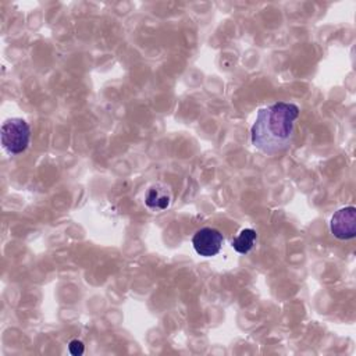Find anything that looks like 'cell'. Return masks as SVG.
Segmentation results:
<instances>
[{
	"label": "cell",
	"mask_w": 356,
	"mask_h": 356,
	"mask_svg": "<svg viewBox=\"0 0 356 356\" xmlns=\"http://www.w3.org/2000/svg\"><path fill=\"white\" fill-rule=\"evenodd\" d=\"M299 111L296 104L286 102L260 108L250 128L252 145L267 156L284 153L293 140Z\"/></svg>",
	"instance_id": "6da1fadb"
},
{
	"label": "cell",
	"mask_w": 356,
	"mask_h": 356,
	"mask_svg": "<svg viewBox=\"0 0 356 356\" xmlns=\"http://www.w3.org/2000/svg\"><path fill=\"white\" fill-rule=\"evenodd\" d=\"M1 145L4 150L13 156L21 154L26 150L31 140V128L22 118H7L0 131Z\"/></svg>",
	"instance_id": "7a4b0ae2"
},
{
	"label": "cell",
	"mask_w": 356,
	"mask_h": 356,
	"mask_svg": "<svg viewBox=\"0 0 356 356\" xmlns=\"http://www.w3.org/2000/svg\"><path fill=\"white\" fill-rule=\"evenodd\" d=\"M224 242L222 234L213 227H203L197 229L192 238L193 249L203 257H213L220 253Z\"/></svg>",
	"instance_id": "3957f363"
},
{
	"label": "cell",
	"mask_w": 356,
	"mask_h": 356,
	"mask_svg": "<svg viewBox=\"0 0 356 356\" xmlns=\"http://www.w3.org/2000/svg\"><path fill=\"white\" fill-rule=\"evenodd\" d=\"M331 234L341 239L348 241L356 235V209L353 206H346L337 210L330 220Z\"/></svg>",
	"instance_id": "277c9868"
},
{
	"label": "cell",
	"mask_w": 356,
	"mask_h": 356,
	"mask_svg": "<svg viewBox=\"0 0 356 356\" xmlns=\"http://www.w3.org/2000/svg\"><path fill=\"white\" fill-rule=\"evenodd\" d=\"M172 203L171 186L164 182H156L149 186L145 195V204L153 211H163Z\"/></svg>",
	"instance_id": "5b68a950"
},
{
	"label": "cell",
	"mask_w": 356,
	"mask_h": 356,
	"mask_svg": "<svg viewBox=\"0 0 356 356\" xmlns=\"http://www.w3.org/2000/svg\"><path fill=\"white\" fill-rule=\"evenodd\" d=\"M256 241H257L256 231L253 228H243L239 231V234L235 238H232L231 246L234 248L235 252L241 254H246L253 249Z\"/></svg>",
	"instance_id": "8992f818"
},
{
	"label": "cell",
	"mask_w": 356,
	"mask_h": 356,
	"mask_svg": "<svg viewBox=\"0 0 356 356\" xmlns=\"http://www.w3.org/2000/svg\"><path fill=\"white\" fill-rule=\"evenodd\" d=\"M68 350H70V353L74 355V356H81V355L83 353V350H85L83 342L79 341V339H72V341H70V343H68Z\"/></svg>",
	"instance_id": "52a82bcc"
}]
</instances>
